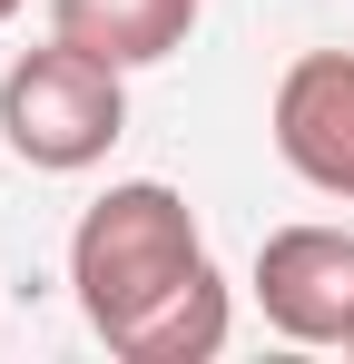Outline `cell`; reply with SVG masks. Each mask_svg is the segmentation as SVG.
I'll use <instances>...</instances> for the list:
<instances>
[{"instance_id": "3", "label": "cell", "mask_w": 354, "mask_h": 364, "mask_svg": "<svg viewBox=\"0 0 354 364\" xmlns=\"http://www.w3.org/2000/svg\"><path fill=\"white\" fill-rule=\"evenodd\" d=\"M256 305L286 345H354V237L345 227H276L256 246Z\"/></svg>"}, {"instance_id": "4", "label": "cell", "mask_w": 354, "mask_h": 364, "mask_svg": "<svg viewBox=\"0 0 354 364\" xmlns=\"http://www.w3.org/2000/svg\"><path fill=\"white\" fill-rule=\"evenodd\" d=\"M276 158L315 197L354 207V50H305L276 79Z\"/></svg>"}, {"instance_id": "2", "label": "cell", "mask_w": 354, "mask_h": 364, "mask_svg": "<svg viewBox=\"0 0 354 364\" xmlns=\"http://www.w3.org/2000/svg\"><path fill=\"white\" fill-rule=\"evenodd\" d=\"M128 128V89H118V60L79 50V40H50V50H20L0 69V138L30 158V168H99Z\"/></svg>"}, {"instance_id": "1", "label": "cell", "mask_w": 354, "mask_h": 364, "mask_svg": "<svg viewBox=\"0 0 354 364\" xmlns=\"http://www.w3.org/2000/svg\"><path fill=\"white\" fill-rule=\"evenodd\" d=\"M69 286L99 345L128 364H207L227 345V276L207 266V237L187 197L158 178L109 187L79 237H69Z\"/></svg>"}, {"instance_id": "6", "label": "cell", "mask_w": 354, "mask_h": 364, "mask_svg": "<svg viewBox=\"0 0 354 364\" xmlns=\"http://www.w3.org/2000/svg\"><path fill=\"white\" fill-rule=\"evenodd\" d=\"M10 10H20V0H0V20H10Z\"/></svg>"}, {"instance_id": "5", "label": "cell", "mask_w": 354, "mask_h": 364, "mask_svg": "<svg viewBox=\"0 0 354 364\" xmlns=\"http://www.w3.org/2000/svg\"><path fill=\"white\" fill-rule=\"evenodd\" d=\"M50 30L99 50L118 69H148V60H177L187 30H197V0H50Z\"/></svg>"}]
</instances>
